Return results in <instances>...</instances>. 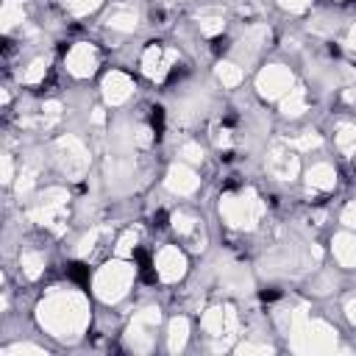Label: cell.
Segmentation results:
<instances>
[{"label": "cell", "instance_id": "cell-17", "mask_svg": "<svg viewBox=\"0 0 356 356\" xmlns=\"http://www.w3.org/2000/svg\"><path fill=\"white\" fill-rule=\"evenodd\" d=\"M184 339H186V320L184 317H175L170 323V348H184Z\"/></svg>", "mask_w": 356, "mask_h": 356}, {"label": "cell", "instance_id": "cell-11", "mask_svg": "<svg viewBox=\"0 0 356 356\" xmlns=\"http://www.w3.org/2000/svg\"><path fill=\"white\" fill-rule=\"evenodd\" d=\"M334 184H337V170L331 164H325V161L312 164V170H309V186L312 189L328 192V189H334Z\"/></svg>", "mask_w": 356, "mask_h": 356}, {"label": "cell", "instance_id": "cell-1", "mask_svg": "<svg viewBox=\"0 0 356 356\" xmlns=\"http://www.w3.org/2000/svg\"><path fill=\"white\" fill-rule=\"evenodd\" d=\"M86 320H89L86 303L75 292L50 295L47 303L42 306V325H47L56 337H67V334L75 337V334H81Z\"/></svg>", "mask_w": 356, "mask_h": 356}, {"label": "cell", "instance_id": "cell-19", "mask_svg": "<svg viewBox=\"0 0 356 356\" xmlns=\"http://www.w3.org/2000/svg\"><path fill=\"white\" fill-rule=\"evenodd\" d=\"M342 222H345L348 228H356V203H350V206L345 209V214H342Z\"/></svg>", "mask_w": 356, "mask_h": 356}, {"label": "cell", "instance_id": "cell-4", "mask_svg": "<svg viewBox=\"0 0 356 356\" xmlns=\"http://www.w3.org/2000/svg\"><path fill=\"white\" fill-rule=\"evenodd\" d=\"M184 270H186V259H184V253H181L175 245L159 248V253H156V259H153V273H156V278H161V281H178V278L184 275Z\"/></svg>", "mask_w": 356, "mask_h": 356}, {"label": "cell", "instance_id": "cell-18", "mask_svg": "<svg viewBox=\"0 0 356 356\" xmlns=\"http://www.w3.org/2000/svg\"><path fill=\"white\" fill-rule=\"evenodd\" d=\"M103 0H70V6H72V11H78V14H83V11H92L95 6H100Z\"/></svg>", "mask_w": 356, "mask_h": 356}, {"label": "cell", "instance_id": "cell-8", "mask_svg": "<svg viewBox=\"0 0 356 356\" xmlns=\"http://www.w3.org/2000/svg\"><path fill=\"white\" fill-rule=\"evenodd\" d=\"M131 92H134V81L125 75V72H120V70H111L106 78H103V95H106V100L108 103H125L128 97H131Z\"/></svg>", "mask_w": 356, "mask_h": 356}, {"label": "cell", "instance_id": "cell-9", "mask_svg": "<svg viewBox=\"0 0 356 356\" xmlns=\"http://www.w3.org/2000/svg\"><path fill=\"white\" fill-rule=\"evenodd\" d=\"M167 186L178 195H192L197 186H200V178L186 167V164H175L167 175Z\"/></svg>", "mask_w": 356, "mask_h": 356}, {"label": "cell", "instance_id": "cell-14", "mask_svg": "<svg viewBox=\"0 0 356 356\" xmlns=\"http://www.w3.org/2000/svg\"><path fill=\"white\" fill-rule=\"evenodd\" d=\"M337 147H339L345 156H356V125H339Z\"/></svg>", "mask_w": 356, "mask_h": 356}, {"label": "cell", "instance_id": "cell-13", "mask_svg": "<svg viewBox=\"0 0 356 356\" xmlns=\"http://www.w3.org/2000/svg\"><path fill=\"white\" fill-rule=\"evenodd\" d=\"M19 261H22V273H25L28 278H39V275L44 273V256H42L39 250H25V253L19 256Z\"/></svg>", "mask_w": 356, "mask_h": 356}, {"label": "cell", "instance_id": "cell-5", "mask_svg": "<svg viewBox=\"0 0 356 356\" xmlns=\"http://www.w3.org/2000/svg\"><path fill=\"white\" fill-rule=\"evenodd\" d=\"M67 70L75 75V78H86L97 70V53L89 42H75L70 50H67V58H64Z\"/></svg>", "mask_w": 356, "mask_h": 356}, {"label": "cell", "instance_id": "cell-3", "mask_svg": "<svg viewBox=\"0 0 356 356\" xmlns=\"http://www.w3.org/2000/svg\"><path fill=\"white\" fill-rule=\"evenodd\" d=\"M220 211L225 214V220L234 225V228H250L256 225L259 214H261V203L256 195L250 192H239V195H228L220 206Z\"/></svg>", "mask_w": 356, "mask_h": 356}, {"label": "cell", "instance_id": "cell-21", "mask_svg": "<svg viewBox=\"0 0 356 356\" xmlns=\"http://www.w3.org/2000/svg\"><path fill=\"white\" fill-rule=\"evenodd\" d=\"M345 314H348V320L356 325V298H353V300H348V306H345Z\"/></svg>", "mask_w": 356, "mask_h": 356}, {"label": "cell", "instance_id": "cell-12", "mask_svg": "<svg viewBox=\"0 0 356 356\" xmlns=\"http://www.w3.org/2000/svg\"><path fill=\"white\" fill-rule=\"evenodd\" d=\"M106 22H108L111 28H117V31H134V25H136V11H134L131 6H114L111 14L106 17Z\"/></svg>", "mask_w": 356, "mask_h": 356}, {"label": "cell", "instance_id": "cell-7", "mask_svg": "<svg viewBox=\"0 0 356 356\" xmlns=\"http://www.w3.org/2000/svg\"><path fill=\"white\" fill-rule=\"evenodd\" d=\"M56 153H58V161H61V167H64L67 175H75V178H78V175L86 170V164H89L83 145H81L78 139H72V136H64V139L56 145Z\"/></svg>", "mask_w": 356, "mask_h": 356}, {"label": "cell", "instance_id": "cell-16", "mask_svg": "<svg viewBox=\"0 0 356 356\" xmlns=\"http://www.w3.org/2000/svg\"><path fill=\"white\" fill-rule=\"evenodd\" d=\"M217 75H220V81H222L225 86H234V83H239V81H242V67H239V64L225 61V64H220Z\"/></svg>", "mask_w": 356, "mask_h": 356}, {"label": "cell", "instance_id": "cell-6", "mask_svg": "<svg viewBox=\"0 0 356 356\" xmlns=\"http://www.w3.org/2000/svg\"><path fill=\"white\" fill-rule=\"evenodd\" d=\"M259 89H261V95H267V97H284V95H289L292 92V72L286 70V67H281V64H273V67H267V70H261V75H259Z\"/></svg>", "mask_w": 356, "mask_h": 356}, {"label": "cell", "instance_id": "cell-20", "mask_svg": "<svg viewBox=\"0 0 356 356\" xmlns=\"http://www.w3.org/2000/svg\"><path fill=\"white\" fill-rule=\"evenodd\" d=\"M278 3H281L284 8H289V11H303L312 0H278Z\"/></svg>", "mask_w": 356, "mask_h": 356}, {"label": "cell", "instance_id": "cell-2", "mask_svg": "<svg viewBox=\"0 0 356 356\" xmlns=\"http://www.w3.org/2000/svg\"><path fill=\"white\" fill-rule=\"evenodd\" d=\"M134 275H136V264H128V261H108V264H103L100 273L95 275V292H97V298L106 300V303L125 298Z\"/></svg>", "mask_w": 356, "mask_h": 356}, {"label": "cell", "instance_id": "cell-10", "mask_svg": "<svg viewBox=\"0 0 356 356\" xmlns=\"http://www.w3.org/2000/svg\"><path fill=\"white\" fill-rule=\"evenodd\" d=\"M331 250H334V259L339 261V267H345V270L356 267V236L353 234H337L331 242Z\"/></svg>", "mask_w": 356, "mask_h": 356}, {"label": "cell", "instance_id": "cell-22", "mask_svg": "<svg viewBox=\"0 0 356 356\" xmlns=\"http://www.w3.org/2000/svg\"><path fill=\"white\" fill-rule=\"evenodd\" d=\"M348 44H350V47H356V25L348 31Z\"/></svg>", "mask_w": 356, "mask_h": 356}, {"label": "cell", "instance_id": "cell-15", "mask_svg": "<svg viewBox=\"0 0 356 356\" xmlns=\"http://www.w3.org/2000/svg\"><path fill=\"white\" fill-rule=\"evenodd\" d=\"M44 75H47V58H36V61H31L28 64V70L22 72V83H42L44 81Z\"/></svg>", "mask_w": 356, "mask_h": 356}]
</instances>
